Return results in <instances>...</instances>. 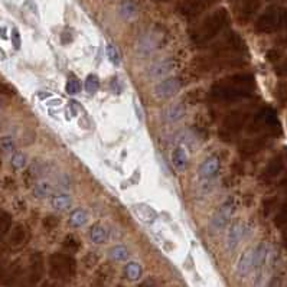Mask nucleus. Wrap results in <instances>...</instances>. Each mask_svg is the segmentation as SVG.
Instances as JSON below:
<instances>
[{
    "label": "nucleus",
    "instance_id": "nucleus-25",
    "mask_svg": "<svg viewBox=\"0 0 287 287\" xmlns=\"http://www.w3.org/2000/svg\"><path fill=\"white\" fill-rule=\"evenodd\" d=\"M134 208H136L137 215H139L142 220H144L146 222H152L155 220L156 214L149 208V206H146V205H139V206H134Z\"/></svg>",
    "mask_w": 287,
    "mask_h": 287
},
{
    "label": "nucleus",
    "instance_id": "nucleus-34",
    "mask_svg": "<svg viewBox=\"0 0 287 287\" xmlns=\"http://www.w3.org/2000/svg\"><path fill=\"white\" fill-rule=\"evenodd\" d=\"M0 147H1V150H4V152H12L13 147H15L12 137H9V136L1 137V140H0Z\"/></svg>",
    "mask_w": 287,
    "mask_h": 287
},
{
    "label": "nucleus",
    "instance_id": "nucleus-44",
    "mask_svg": "<svg viewBox=\"0 0 287 287\" xmlns=\"http://www.w3.org/2000/svg\"><path fill=\"white\" fill-rule=\"evenodd\" d=\"M42 287H57V286H54V285H45V286H42Z\"/></svg>",
    "mask_w": 287,
    "mask_h": 287
},
{
    "label": "nucleus",
    "instance_id": "nucleus-3",
    "mask_svg": "<svg viewBox=\"0 0 287 287\" xmlns=\"http://www.w3.org/2000/svg\"><path fill=\"white\" fill-rule=\"evenodd\" d=\"M247 133L250 136H265L270 139L279 137L282 134V126L276 110L268 106L258 109L247 126Z\"/></svg>",
    "mask_w": 287,
    "mask_h": 287
},
{
    "label": "nucleus",
    "instance_id": "nucleus-12",
    "mask_svg": "<svg viewBox=\"0 0 287 287\" xmlns=\"http://www.w3.org/2000/svg\"><path fill=\"white\" fill-rule=\"evenodd\" d=\"M114 277V268L110 263H104L101 264L94 274L92 279V286L94 287H109L113 282Z\"/></svg>",
    "mask_w": 287,
    "mask_h": 287
},
{
    "label": "nucleus",
    "instance_id": "nucleus-10",
    "mask_svg": "<svg viewBox=\"0 0 287 287\" xmlns=\"http://www.w3.org/2000/svg\"><path fill=\"white\" fill-rule=\"evenodd\" d=\"M232 212H234V203L231 201H227L225 203H222L221 206L218 208V211L215 212V215L212 217V221H211L212 228L214 230H222L228 224Z\"/></svg>",
    "mask_w": 287,
    "mask_h": 287
},
{
    "label": "nucleus",
    "instance_id": "nucleus-18",
    "mask_svg": "<svg viewBox=\"0 0 287 287\" xmlns=\"http://www.w3.org/2000/svg\"><path fill=\"white\" fill-rule=\"evenodd\" d=\"M267 257H268V247H267V244H258L254 248V268H260L265 263Z\"/></svg>",
    "mask_w": 287,
    "mask_h": 287
},
{
    "label": "nucleus",
    "instance_id": "nucleus-8",
    "mask_svg": "<svg viewBox=\"0 0 287 287\" xmlns=\"http://www.w3.org/2000/svg\"><path fill=\"white\" fill-rule=\"evenodd\" d=\"M270 142V137L265 136H253L251 139H245L238 144V153L244 159H248L251 156L260 153L263 149L267 147Z\"/></svg>",
    "mask_w": 287,
    "mask_h": 287
},
{
    "label": "nucleus",
    "instance_id": "nucleus-9",
    "mask_svg": "<svg viewBox=\"0 0 287 287\" xmlns=\"http://www.w3.org/2000/svg\"><path fill=\"white\" fill-rule=\"evenodd\" d=\"M42 274H44V258L41 254H35L29 267V271L23 280V287H33L42 279Z\"/></svg>",
    "mask_w": 287,
    "mask_h": 287
},
{
    "label": "nucleus",
    "instance_id": "nucleus-26",
    "mask_svg": "<svg viewBox=\"0 0 287 287\" xmlns=\"http://www.w3.org/2000/svg\"><path fill=\"white\" fill-rule=\"evenodd\" d=\"M120 15L126 19H132L133 16H136V6L133 4V1L126 0L120 4Z\"/></svg>",
    "mask_w": 287,
    "mask_h": 287
},
{
    "label": "nucleus",
    "instance_id": "nucleus-20",
    "mask_svg": "<svg viewBox=\"0 0 287 287\" xmlns=\"http://www.w3.org/2000/svg\"><path fill=\"white\" fill-rule=\"evenodd\" d=\"M87 221H88V214L84 209H75L69 217V225H72L75 228L83 227Z\"/></svg>",
    "mask_w": 287,
    "mask_h": 287
},
{
    "label": "nucleus",
    "instance_id": "nucleus-23",
    "mask_svg": "<svg viewBox=\"0 0 287 287\" xmlns=\"http://www.w3.org/2000/svg\"><path fill=\"white\" fill-rule=\"evenodd\" d=\"M110 257L117 261H124L129 258V251L124 245H115L110 250Z\"/></svg>",
    "mask_w": 287,
    "mask_h": 287
},
{
    "label": "nucleus",
    "instance_id": "nucleus-21",
    "mask_svg": "<svg viewBox=\"0 0 287 287\" xmlns=\"http://www.w3.org/2000/svg\"><path fill=\"white\" fill-rule=\"evenodd\" d=\"M124 274H126V277H127L129 280H132V282L139 280L140 276H142V265L139 264V263L130 261L129 264L124 267Z\"/></svg>",
    "mask_w": 287,
    "mask_h": 287
},
{
    "label": "nucleus",
    "instance_id": "nucleus-42",
    "mask_svg": "<svg viewBox=\"0 0 287 287\" xmlns=\"http://www.w3.org/2000/svg\"><path fill=\"white\" fill-rule=\"evenodd\" d=\"M283 243H285V247L287 248V232L285 234V237H283Z\"/></svg>",
    "mask_w": 287,
    "mask_h": 287
},
{
    "label": "nucleus",
    "instance_id": "nucleus-13",
    "mask_svg": "<svg viewBox=\"0 0 287 287\" xmlns=\"http://www.w3.org/2000/svg\"><path fill=\"white\" fill-rule=\"evenodd\" d=\"M218 171H220V160L215 156H209L202 162L199 168V176L203 179H209V177L215 176Z\"/></svg>",
    "mask_w": 287,
    "mask_h": 287
},
{
    "label": "nucleus",
    "instance_id": "nucleus-15",
    "mask_svg": "<svg viewBox=\"0 0 287 287\" xmlns=\"http://www.w3.org/2000/svg\"><path fill=\"white\" fill-rule=\"evenodd\" d=\"M254 268V248H248L238 260L237 264V273L238 276H247L251 270Z\"/></svg>",
    "mask_w": 287,
    "mask_h": 287
},
{
    "label": "nucleus",
    "instance_id": "nucleus-30",
    "mask_svg": "<svg viewBox=\"0 0 287 287\" xmlns=\"http://www.w3.org/2000/svg\"><path fill=\"white\" fill-rule=\"evenodd\" d=\"M65 89H66V92H68V94H71V95L78 94V92L81 91V84H80L78 78H75L74 75H71V77L68 78V81H66Z\"/></svg>",
    "mask_w": 287,
    "mask_h": 287
},
{
    "label": "nucleus",
    "instance_id": "nucleus-33",
    "mask_svg": "<svg viewBox=\"0 0 287 287\" xmlns=\"http://www.w3.org/2000/svg\"><path fill=\"white\" fill-rule=\"evenodd\" d=\"M276 97L282 103H287V83H280L276 87Z\"/></svg>",
    "mask_w": 287,
    "mask_h": 287
},
{
    "label": "nucleus",
    "instance_id": "nucleus-27",
    "mask_svg": "<svg viewBox=\"0 0 287 287\" xmlns=\"http://www.w3.org/2000/svg\"><path fill=\"white\" fill-rule=\"evenodd\" d=\"M80 240L75 237V235H72V234H69V235H66L65 240H64V248L68 250L69 253H77L78 250H80Z\"/></svg>",
    "mask_w": 287,
    "mask_h": 287
},
{
    "label": "nucleus",
    "instance_id": "nucleus-16",
    "mask_svg": "<svg viewBox=\"0 0 287 287\" xmlns=\"http://www.w3.org/2000/svg\"><path fill=\"white\" fill-rule=\"evenodd\" d=\"M244 234V227L241 222H234L230 228V232L227 234V244L230 248H235L237 244L241 241Z\"/></svg>",
    "mask_w": 287,
    "mask_h": 287
},
{
    "label": "nucleus",
    "instance_id": "nucleus-46",
    "mask_svg": "<svg viewBox=\"0 0 287 287\" xmlns=\"http://www.w3.org/2000/svg\"><path fill=\"white\" fill-rule=\"evenodd\" d=\"M286 287H287V286H286Z\"/></svg>",
    "mask_w": 287,
    "mask_h": 287
},
{
    "label": "nucleus",
    "instance_id": "nucleus-6",
    "mask_svg": "<svg viewBox=\"0 0 287 287\" xmlns=\"http://www.w3.org/2000/svg\"><path fill=\"white\" fill-rule=\"evenodd\" d=\"M247 52L245 42L238 35H228L221 42L212 46L211 54L208 58H235L237 55H241Z\"/></svg>",
    "mask_w": 287,
    "mask_h": 287
},
{
    "label": "nucleus",
    "instance_id": "nucleus-2",
    "mask_svg": "<svg viewBox=\"0 0 287 287\" xmlns=\"http://www.w3.org/2000/svg\"><path fill=\"white\" fill-rule=\"evenodd\" d=\"M256 111H257V107L254 104H248V106H243V107L228 111L222 118L220 132H218L221 140L227 143L235 140L237 136L245 129V126H248Z\"/></svg>",
    "mask_w": 287,
    "mask_h": 287
},
{
    "label": "nucleus",
    "instance_id": "nucleus-5",
    "mask_svg": "<svg viewBox=\"0 0 287 287\" xmlns=\"http://www.w3.org/2000/svg\"><path fill=\"white\" fill-rule=\"evenodd\" d=\"M227 21H228V16L224 10L217 12L211 18L203 21L192 32V41L197 45H203L209 42L214 36H217L220 33V30H222V28L227 25Z\"/></svg>",
    "mask_w": 287,
    "mask_h": 287
},
{
    "label": "nucleus",
    "instance_id": "nucleus-14",
    "mask_svg": "<svg viewBox=\"0 0 287 287\" xmlns=\"http://www.w3.org/2000/svg\"><path fill=\"white\" fill-rule=\"evenodd\" d=\"M282 22H283L282 15H279V13H267L265 16H263V18L258 21L257 28H258V30H261V32H271V30L277 29Z\"/></svg>",
    "mask_w": 287,
    "mask_h": 287
},
{
    "label": "nucleus",
    "instance_id": "nucleus-28",
    "mask_svg": "<svg viewBox=\"0 0 287 287\" xmlns=\"http://www.w3.org/2000/svg\"><path fill=\"white\" fill-rule=\"evenodd\" d=\"M51 203L55 209H66L71 205V198L68 195H57L52 198Z\"/></svg>",
    "mask_w": 287,
    "mask_h": 287
},
{
    "label": "nucleus",
    "instance_id": "nucleus-31",
    "mask_svg": "<svg viewBox=\"0 0 287 287\" xmlns=\"http://www.w3.org/2000/svg\"><path fill=\"white\" fill-rule=\"evenodd\" d=\"M49 192H51V186L48 185V183H38L36 186H35V189H33V194H35V197H38V198H45V197H48L49 195Z\"/></svg>",
    "mask_w": 287,
    "mask_h": 287
},
{
    "label": "nucleus",
    "instance_id": "nucleus-4",
    "mask_svg": "<svg viewBox=\"0 0 287 287\" xmlns=\"http://www.w3.org/2000/svg\"><path fill=\"white\" fill-rule=\"evenodd\" d=\"M51 277L59 282H69L77 274V260L71 254L55 253L49 258Z\"/></svg>",
    "mask_w": 287,
    "mask_h": 287
},
{
    "label": "nucleus",
    "instance_id": "nucleus-38",
    "mask_svg": "<svg viewBox=\"0 0 287 287\" xmlns=\"http://www.w3.org/2000/svg\"><path fill=\"white\" fill-rule=\"evenodd\" d=\"M58 225V220L55 218V217H46L45 218V227L48 228V230H52V228H55Z\"/></svg>",
    "mask_w": 287,
    "mask_h": 287
},
{
    "label": "nucleus",
    "instance_id": "nucleus-19",
    "mask_svg": "<svg viewBox=\"0 0 287 287\" xmlns=\"http://www.w3.org/2000/svg\"><path fill=\"white\" fill-rule=\"evenodd\" d=\"M172 162H173V165L176 166L179 171H183L186 168V165H188V155H186L183 147L175 149V152L172 155Z\"/></svg>",
    "mask_w": 287,
    "mask_h": 287
},
{
    "label": "nucleus",
    "instance_id": "nucleus-39",
    "mask_svg": "<svg viewBox=\"0 0 287 287\" xmlns=\"http://www.w3.org/2000/svg\"><path fill=\"white\" fill-rule=\"evenodd\" d=\"M136 287H155V282L152 279H146V280H143L139 286Z\"/></svg>",
    "mask_w": 287,
    "mask_h": 287
},
{
    "label": "nucleus",
    "instance_id": "nucleus-45",
    "mask_svg": "<svg viewBox=\"0 0 287 287\" xmlns=\"http://www.w3.org/2000/svg\"><path fill=\"white\" fill-rule=\"evenodd\" d=\"M117 287H124V286H117Z\"/></svg>",
    "mask_w": 287,
    "mask_h": 287
},
{
    "label": "nucleus",
    "instance_id": "nucleus-35",
    "mask_svg": "<svg viewBox=\"0 0 287 287\" xmlns=\"http://www.w3.org/2000/svg\"><path fill=\"white\" fill-rule=\"evenodd\" d=\"M106 51H107V57H109V59H110L111 62L114 64V65H117V64H118L120 61H118V54H117L115 48H114L113 45H107Z\"/></svg>",
    "mask_w": 287,
    "mask_h": 287
},
{
    "label": "nucleus",
    "instance_id": "nucleus-43",
    "mask_svg": "<svg viewBox=\"0 0 287 287\" xmlns=\"http://www.w3.org/2000/svg\"><path fill=\"white\" fill-rule=\"evenodd\" d=\"M280 44L285 45V46H287V36H286V38H285V39H282V41H280Z\"/></svg>",
    "mask_w": 287,
    "mask_h": 287
},
{
    "label": "nucleus",
    "instance_id": "nucleus-17",
    "mask_svg": "<svg viewBox=\"0 0 287 287\" xmlns=\"http://www.w3.org/2000/svg\"><path fill=\"white\" fill-rule=\"evenodd\" d=\"M89 238L91 241L95 244H103L107 241L109 238V234H107V230L101 225V224H95L91 227L89 230Z\"/></svg>",
    "mask_w": 287,
    "mask_h": 287
},
{
    "label": "nucleus",
    "instance_id": "nucleus-1",
    "mask_svg": "<svg viewBox=\"0 0 287 287\" xmlns=\"http://www.w3.org/2000/svg\"><path fill=\"white\" fill-rule=\"evenodd\" d=\"M257 89L256 78L250 72H235L215 81L208 91V100L214 104H228L248 100Z\"/></svg>",
    "mask_w": 287,
    "mask_h": 287
},
{
    "label": "nucleus",
    "instance_id": "nucleus-32",
    "mask_svg": "<svg viewBox=\"0 0 287 287\" xmlns=\"http://www.w3.org/2000/svg\"><path fill=\"white\" fill-rule=\"evenodd\" d=\"M25 165H26V157H25V155L21 153V152L13 153V156H12V166L15 169H23Z\"/></svg>",
    "mask_w": 287,
    "mask_h": 287
},
{
    "label": "nucleus",
    "instance_id": "nucleus-11",
    "mask_svg": "<svg viewBox=\"0 0 287 287\" xmlns=\"http://www.w3.org/2000/svg\"><path fill=\"white\" fill-rule=\"evenodd\" d=\"M180 87H182V83L179 78H168L156 86L155 94L159 98H171L176 92H179Z\"/></svg>",
    "mask_w": 287,
    "mask_h": 287
},
{
    "label": "nucleus",
    "instance_id": "nucleus-36",
    "mask_svg": "<svg viewBox=\"0 0 287 287\" xmlns=\"http://www.w3.org/2000/svg\"><path fill=\"white\" fill-rule=\"evenodd\" d=\"M276 74L279 77H287V58L283 62H280L279 65L276 66Z\"/></svg>",
    "mask_w": 287,
    "mask_h": 287
},
{
    "label": "nucleus",
    "instance_id": "nucleus-41",
    "mask_svg": "<svg viewBox=\"0 0 287 287\" xmlns=\"http://www.w3.org/2000/svg\"><path fill=\"white\" fill-rule=\"evenodd\" d=\"M279 186H280V188H287V173L285 175V176H283V179L280 180Z\"/></svg>",
    "mask_w": 287,
    "mask_h": 287
},
{
    "label": "nucleus",
    "instance_id": "nucleus-29",
    "mask_svg": "<svg viewBox=\"0 0 287 287\" xmlns=\"http://www.w3.org/2000/svg\"><path fill=\"white\" fill-rule=\"evenodd\" d=\"M84 87H86V91L89 92V94L97 92L98 88H100V80H98V77H97V75H94V74L88 75V77L86 78V84H84Z\"/></svg>",
    "mask_w": 287,
    "mask_h": 287
},
{
    "label": "nucleus",
    "instance_id": "nucleus-40",
    "mask_svg": "<svg viewBox=\"0 0 287 287\" xmlns=\"http://www.w3.org/2000/svg\"><path fill=\"white\" fill-rule=\"evenodd\" d=\"M280 279L279 277H274V279H271L270 280V283H268V286L267 287H280Z\"/></svg>",
    "mask_w": 287,
    "mask_h": 287
},
{
    "label": "nucleus",
    "instance_id": "nucleus-37",
    "mask_svg": "<svg viewBox=\"0 0 287 287\" xmlns=\"http://www.w3.org/2000/svg\"><path fill=\"white\" fill-rule=\"evenodd\" d=\"M12 44L15 46V49H19L21 48V35H19V30L18 29H13L12 30Z\"/></svg>",
    "mask_w": 287,
    "mask_h": 287
},
{
    "label": "nucleus",
    "instance_id": "nucleus-24",
    "mask_svg": "<svg viewBox=\"0 0 287 287\" xmlns=\"http://www.w3.org/2000/svg\"><path fill=\"white\" fill-rule=\"evenodd\" d=\"M274 224L277 228H285L287 227V199L283 202V205L280 206L276 218H274Z\"/></svg>",
    "mask_w": 287,
    "mask_h": 287
},
{
    "label": "nucleus",
    "instance_id": "nucleus-7",
    "mask_svg": "<svg viewBox=\"0 0 287 287\" xmlns=\"http://www.w3.org/2000/svg\"><path fill=\"white\" fill-rule=\"evenodd\" d=\"M287 165V149L286 152H282L279 155H276L274 157L270 159V162L267 163L263 172L260 173V180L264 183H270L274 179L280 176L283 173V171L286 169Z\"/></svg>",
    "mask_w": 287,
    "mask_h": 287
},
{
    "label": "nucleus",
    "instance_id": "nucleus-22",
    "mask_svg": "<svg viewBox=\"0 0 287 287\" xmlns=\"http://www.w3.org/2000/svg\"><path fill=\"white\" fill-rule=\"evenodd\" d=\"M172 68H173V62L171 59H165V61H160V62L155 64L150 71H152L153 77H159V75H163V74L169 72Z\"/></svg>",
    "mask_w": 287,
    "mask_h": 287
}]
</instances>
